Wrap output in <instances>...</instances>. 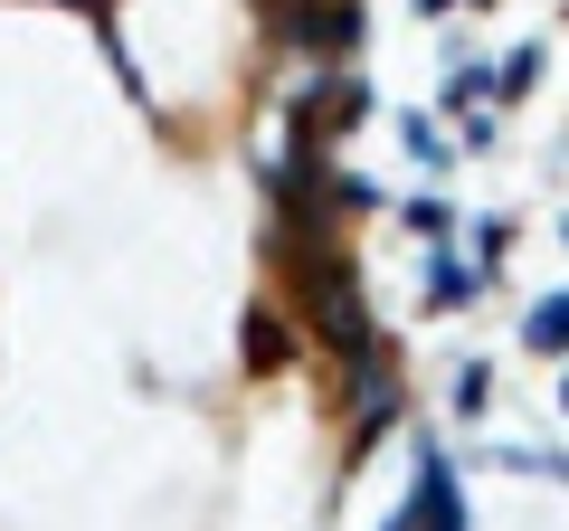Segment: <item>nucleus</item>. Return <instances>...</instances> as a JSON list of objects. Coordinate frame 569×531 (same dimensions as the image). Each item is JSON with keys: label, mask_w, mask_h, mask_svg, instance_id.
Returning a JSON list of instances; mask_svg holds the SVG:
<instances>
[{"label": "nucleus", "mask_w": 569, "mask_h": 531, "mask_svg": "<svg viewBox=\"0 0 569 531\" xmlns=\"http://www.w3.org/2000/svg\"><path fill=\"white\" fill-rule=\"evenodd\" d=\"M531 342H541V351H569V313L541 304V313H531Z\"/></svg>", "instance_id": "obj_1"}, {"label": "nucleus", "mask_w": 569, "mask_h": 531, "mask_svg": "<svg viewBox=\"0 0 569 531\" xmlns=\"http://www.w3.org/2000/svg\"><path fill=\"white\" fill-rule=\"evenodd\" d=\"M531 77H541V48H512V58H503V96H522Z\"/></svg>", "instance_id": "obj_2"}]
</instances>
